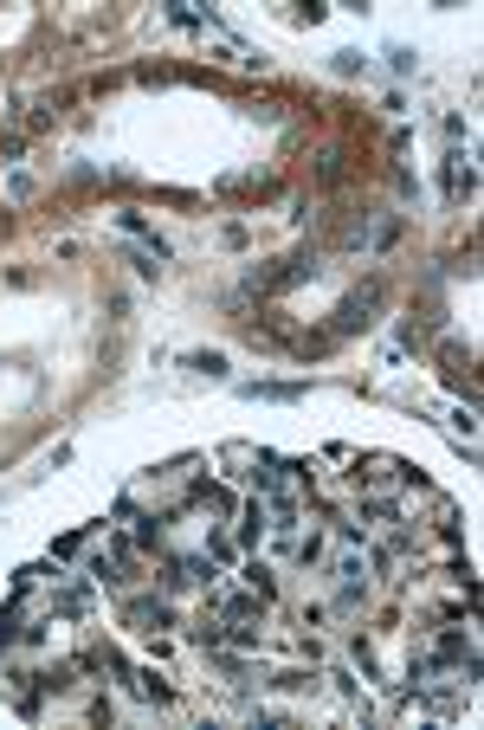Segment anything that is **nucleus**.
I'll return each instance as SVG.
<instances>
[{"label":"nucleus","mask_w":484,"mask_h":730,"mask_svg":"<svg viewBox=\"0 0 484 730\" xmlns=\"http://www.w3.org/2000/svg\"><path fill=\"white\" fill-rule=\"evenodd\" d=\"M375 304H381V279H368L355 297H343V304H337V337H349L355 323H368V310H375Z\"/></svg>","instance_id":"nucleus-1"},{"label":"nucleus","mask_w":484,"mask_h":730,"mask_svg":"<svg viewBox=\"0 0 484 730\" xmlns=\"http://www.w3.org/2000/svg\"><path fill=\"white\" fill-rule=\"evenodd\" d=\"M123 621L155 634V627H168V621H175V608H168V594H137V601H123Z\"/></svg>","instance_id":"nucleus-2"},{"label":"nucleus","mask_w":484,"mask_h":730,"mask_svg":"<svg viewBox=\"0 0 484 730\" xmlns=\"http://www.w3.org/2000/svg\"><path fill=\"white\" fill-rule=\"evenodd\" d=\"M123 685H130L137 698H149V705H168V698H175V692H168V679H162V672H149V666H130V672H123Z\"/></svg>","instance_id":"nucleus-3"},{"label":"nucleus","mask_w":484,"mask_h":730,"mask_svg":"<svg viewBox=\"0 0 484 730\" xmlns=\"http://www.w3.org/2000/svg\"><path fill=\"white\" fill-rule=\"evenodd\" d=\"M446 188H452V201H465V195L479 188V168H472V155H452V181H446Z\"/></svg>","instance_id":"nucleus-4"},{"label":"nucleus","mask_w":484,"mask_h":730,"mask_svg":"<svg viewBox=\"0 0 484 730\" xmlns=\"http://www.w3.org/2000/svg\"><path fill=\"white\" fill-rule=\"evenodd\" d=\"M188 368H194V375H226V363H220V356H188Z\"/></svg>","instance_id":"nucleus-5"}]
</instances>
